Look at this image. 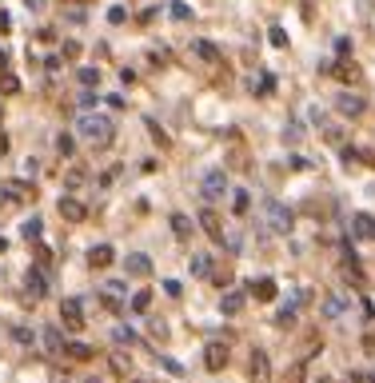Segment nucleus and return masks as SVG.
<instances>
[{
  "label": "nucleus",
  "instance_id": "f257e3e1",
  "mask_svg": "<svg viewBox=\"0 0 375 383\" xmlns=\"http://www.w3.org/2000/svg\"><path fill=\"white\" fill-rule=\"evenodd\" d=\"M80 136H84L92 148H108L116 140V120L104 116V112H84V116H80Z\"/></svg>",
  "mask_w": 375,
  "mask_h": 383
},
{
  "label": "nucleus",
  "instance_id": "f03ea898",
  "mask_svg": "<svg viewBox=\"0 0 375 383\" xmlns=\"http://www.w3.org/2000/svg\"><path fill=\"white\" fill-rule=\"evenodd\" d=\"M28 200H37V192H32L28 180H4L0 184V204L4 208H16V204H28Z\"/></svg>",
  "mask_w": 375,
  "mask_h": 383
},
{
  "label": "nucleus",
  "instance_id": "7ed1b4c3",
  "mask_svg": "<svg viewBox=\"0 0 375 383\" xmlns=\"http://www.w3.org/2000/svg\"><path fill=\"white\" fill-rule=\"evenodd\" d=\"M263 220H268V228H272L275 235L291 232V208L279 204V200H268V204H263Z\"/></svg>",
  "mask_w": 375,
  "mask_h": 383
},
{
  "label": "nucleus",
  "instance_id": "20e7f679",
  "mask_svg": "<svg viewBox=\"0 0 375 383\" xmlns=\"http://www.w3.org/2000/svg\"><path fill=\"white\" fill-rule=\"evenodd\" d=\"M60 323L68 327V332H84V304L68 296V299L60 304Z\"/></svg>",
  "mask_w": 375,
  "mask_h": 383
},
{
  "label": "nucleus",
  "instance_id": "39448f33",
  "mask_svg": "<svg viewBox=\"0 0 375 383\" xmlns=\"http://www.w3.org/2000/svg\"><path fill=\"white\" fill-rule=\"evenodd\" d=\"M200 192H204V200H224V192H228V176L220 172V168H212V172H204V180H200Z\"/></svg>",
  "mask_w": 375,
  "mask_h": 383
},
{
  "label": "nucleus",
  "instance_id": "423d86ee",
  "mask_svg": "<svg viewBox=\"0 0 375 383\" xmlns=\"http://www.w3.org/2000/svg\"><path fill=\"white\" fill-rule=\"evenodd\" d=\"M336 112H339V116H348V120H355V116L367 112V100L355 96V92H339V96H336Z\"/></svg>",
  "mask_w": 375,
  "mask_h": 383
},
{
  "label": "nucleus",
  "instance_id": "0eeeda50",
  "mask_svg": "<svg viewBox=\"0 0 375 383\" xmlns=\"http://www.w3.org/2000/svg\"><path fill=\"white\" fill-rule=\"evenodd\" d=\"M60 220H68V223H84L88 220V204L84 200H76V196H60Z\"/></svg>",
  "mask_w": 375,
  "mask_h": 383
},
{
  "label": "nucleus",
  "instance_id": "6e6552de",
  "mask_svg": "<svg viewBox=\"0 0 375 383\" xmlns=\"http://www.w3.org/2000/svg\"><path fill=\"white\" fill-rule=\"evenodd\" d=\"M248 379L251 383H272V359H268V351H251Z\"/></svg>",
  "mask_w": 375,
  "mask_h": 383
},
{
  "label": "nucleus",
  "instance_id": "1a4fd4ad",
  "mask_svg": "<svg viewBox=\"0 0 375 383\" xmlns=\"http://www.w3.org/2000/svg\"><path fill=\"white\" fill-rule=\"evenodd\" d=\"M196 223L204 228V235H212L216 244H224V220L216 216V208H200V216H196Z\"/></svg>",
  "mask_w": 375,
  "mask_h": 383
},
{
  "label": "nucleus",
  "instance_id": "9d476101",
  "mask_svg": "<svg viewBox=\"0 0 375 383\" xmlns=\"http://www.w3.org/2000/svg\"><path fill=\"white\" fill-rule=\"evenodd\" d=\"M204 368H208V371H224L228 368V344L212 339V344L204 347Z\"/></svg>",
  "mask_w": 375,
  "mask_h": 383
},
{
  "label": "nucleus",
  "instance_id": "9b49d317",
  "mask_svg": "<svg viewBox=\"0 0 375 383\" xmlns=\"http://www.w3.org/2000/svg\"><path fill=\"white\" fill-rule=\"evenodd\" d=\"M25 292L32 299H44L48 296V275L40 272V268H28V275H25Z\"/></svg>",
  "mask_w": 375,
  "mask_h": 383
},
{
  "label": "nucleus",
  "instance_id": "f8f14e48",
  "mask_svg": "<svg viewBox=\"0 0 375 383\" xmlns=\"http://www.w3.org/2000/svg\"><path fill=\"white\" fill-rule=\"evenodd\" d=\"M351 235H360V240H375V216L355 212V216H351Z\"/></svg>",
  "mask_w": 375,
  "mask_h": 383
},
{
  "label": "nucleus",
  "instance_id": "ddd939ff",
  "mask_svg": "<svg viewBox=\"0 0 375 383\" xmlns=\"http://www.w3.org/2000/svg\"><path fill=\"white\" fill-rule=\"evenodd\" d=\"M244 304H248V296H244L239 287H232V292H224V296H220V311H224V316H239V311H244Z\"/></svg>",
  "mask_w": 375,
  "mask_h": 383
},
{
  "label": "nucleus",
  "instance_id": "4468645a",
  "mask_svg": "<svg viewBox=\"0 0 375 383\" xmlns=\"http://www.w3.org/2000/svg\"><path fill=\"white\" fill-rule=\"evenodd\" d=\"M40 344H44V351H48V356H60L64 347V335H60V327H44V332H40Z\"/></svg>",
  "mask_w": 375,
  "mask_h": 383
},
{
  "label": "nucleus",
  "instance_id": "2eb2a0df",
  "mask_svg": "<svg viewBox=\"0 0 375 383\" xmlns=\"http://www.w3.org/2000/svg\"><path fill=\"white\" fill-rule=\"evenodd\" d=\"M128 275H136V280H144V275H152V260L148 256H144V252H132V256H128Z\"/></svg>",
  "mask_w": 375,
  "mask_h": 383
},
{
  "label": "nucleus",
  "instance_id": "dca6fc26",
  "mask_svg": "<svg viewBox=\"0 0 375 383\" xmlns=\"http://www.w3.org/2000/svg\"><path fill=\"white\" fill-rule=\"evenodd\" d=\"M112 260H116L112 244H96L92 252H88V264H92V268H112Z\"/></svg>",
  "mask_w": 375,
  "mask_h": 383
},
{
  "label": "nucleus",
  "instance_id": "f3484780",
  "mask_svg": "<svg viewBox=\"0 0 375 383\" xmlns=\"http://www.w3.org/2000/svg\"><path fill=\"white\" fill-rule=\"evenodd\" d=\"M251 296L260 299V304H272V299H275V280H272V275H263V280H251Z\"/></svg>",
  "mask_w": 375,
  "mask_h": 383
},
{
  "label": "nucleus",
  "instance_id": "a211bd4d",
  "mask_svg": "<svg viewBox=\"0 0 375 383\" xmlns=\"http://www.w3.org/2000/svg\"><path fill=\"white\" fill-rule=\"evenodd\" d=\"M320 311H324V320H339V316L348 311V299L343 296H327L324 304H320Z\"/></svg>",
  "mask_w": 375,
  "mask_h": 383
},
{
  "label": "nucleus",
  "instance_id": "6ab92c4d",
  "mask_svg": "<svg viewBox=\"0 0 375 383\" xmlns=\"http://www.w3.org/2000/svg\"><path fill=\"white\" fill-rule=\"evenodd\" d=\"M192 52H196L200 60H208V64H220V48H216L212 40H192Z\"/></svg>",
  "mask_w": 375,
  "mask_h": 383
},
{
  "label": "nucleus",
  "instance_id": "aec40b11",
  "mask_svg": "<svg viewBox=\"0 0 375 383\" xmlns=\"http://www.w3.org/2000/svg\"><path fill=\"white\" fill-rule=\"evenodd\" d=\"M232 212H236V216H248L251 212V192L248 188H236V192H232Z\"/></svg>",
  "mask_w": 375,
  "mask_h": 383
},
{
  "label": "nucleus",
  "instance_id": "412c9836",
  "mask_svg": "<svg viewBox=\"0 0 375 383\" xmlns=\"http://www.w3.org/2000/svg\"><path fill=\"white\" fill-rule=\"evenodd\" d=\"M188 268H192V275H196V280H204V275H212V256H204V252H196Z\"/></svg>",
  "mask_w": 375,
  "mask_h": 383
},
{
  "label": "nucleus",
  "instance_id": "4be33fe9",
  "mask_svg": "<svg viewBox=\"0 0 375 383\" xmlns=\"http://www.w3.org/2000/svg\"><path fill=\"white\" fill-rule=\"evenodd\" d=\"M251 92H256V96H272V92H275V76L272 72H260L256 80H251Z\"/></svg>",
  "mask_w": 375,
  "mask_h": 383
},
{
  "label": "nucleus",
  "instance_id": "5701e85b",
  "mask_svg": "<svg viewBox=\"0 0 375 383\" xmlns=\"http://www.w3.org/2000/svg\"><path fill=\"white\" fill-rule=\"evenodd\" d=\"M40 232H44L40 216H32V220H25V223H20V235H25L28 244H40Z\"/></svg>",
  "mask_w": 375,
  "mask_h": 383
},
{
  "label": "nucleus",
  "instance_id": "b1692460",
  "mask_svg": "<svg viewBox=\"0 0 375 383\" xmlns=\"http://www.w3.org/2000/svg\"><path fill=\"white\" fill-rule=\"evenodd\" d=\"M64 356H68V359H76V363H84V359H92L96 351H92L88 344H68V347H64Z\"/></svg>",
  "mask_w": 375,
  "mask_h": 383
},
{
  "label": "nucleus",
  "instance_id": "393cba45",
  "mask_svg": "<svg viewBox=\"0 0 375 383\" xmlns=\"http://www.w3.org/2000/svg\"><path fill=\"white\" fill-rule=\"evenodd\" d=\"M172 232H176V240H188V235H192V220H188L184 212L172 216Z\"/></svg>",
  "mask_w": 375,
  "mask_h": 383
},
{
  "label": "nucleus",
  "instance_id": "a878e982",
  "mask_svg": "<svg viewBox=\"0 0 375 383\" xmlns=\"http://www.w3.org/2000/svg\"><path fill=\"white\" fill-rule=\"evenodd\" d=\"M108 363H112V371L120 375V379H128V371H132V359H128L124 351H112V359H108Z\"/></svg>",
  "mask_w": 375,
  "mask_h": 383
},
{
  "label": "nucleus",
  "instance_id": "bb28decb",
  "mask_svg": "<svg viewBox=\"0 0 375 383\" xmlns=\"http://www.w3.org/2000/svg\"><path fill=\"white\" fill-rule=\"evenodd\" d=\"M20 92V80L13 72H0V96H16Z\"/></svg>",
  "mask_w": 375,
  "mask_h": 383
},
{
  "label": "nucleus",
  "instance_id": "cd10ccee",
  "mask_svg": "<svg viewBox=\"0 0 375 383\" xmlns=\"http://www.w3.org/2000/svg\"><path fill=\"white\" fill-rule=\"evenodd\" d=\"M168 13H172V20H180V25H184V20H192V4H184V0H172V4H168Z\"/></svg>",
  "mask_w": 375,
  "mask_h": 383
},
{
  "label": "nucleus",
  "instance_id": "c85d7f7f",
  "mask_svg": "<svg viewBox=\"0 0 375 383\" xmlns=\"http://www.w3.org/2000/svg\"><path fill=\"white\" fill-rule=\"evenodd\" d=\"M148 308H152V292H148V287H140L136 296H132V311H140V316H144Z\"/></svg>",
  "mask_w": 375,
  "mask_h": 383
},
{
  "label": "nucleus",
  "instance_id": "c756f323",
  "mask_svg": "<svg viewBox=\"0 0 375 383\" xmlns=\"http://www.w3.org/2000/svg\"><path fill=\"white\" fill-rule=\"evenodd\" d=\"M336 76H339V80H343V84H351V80L360 76V68H355V64H348V60H343V64H336Z\"/></svg>",
  "mask_w": 375,
  "mask_h": 383
},
{
  "label": "nucleus",
  "instance_id": "7c9ffc66",
  "mask_svg": "<svg viewBox=\"0 0 375 383\" xmlns=\"http://www.w3.org/2000/svg\"><path fill=\"white\" fill-rule=\"evenodd\" d=\"M56 152H60V156H72V152H76V140L68 136V132H60V136H56Z\"/></svg>",
  "mask_w": 375,
  "mask_h": 383
},
{
  "label": "nucleus",
  "instance_id": "2f4dec72",
  "mask_svg": "<svg viewBox=\"0 0 375 383\" xmlns=\"http://www.w3.org/2000/svg\"><path fill=\"white\" fill-rule=\"evenodd\" d=\"M268 40H272L275 48H288V32H284L279 25H272V28H268Z\"/></svg>",
  "mask_w": 375,
  "mask_h": 383
},
{
  "label": "nucleus",
  "instance_id": "473e14b6",
  "mask_svg": "<svg viewBox=\"0 0 375 383\" xmlns=\"http://www.w3.org/2000/svg\"><path fill=\"white\" fill-rule=\"evenodd\" d=\"M80 84L84 88H100V72H96V68H80Z\"/></svg>",
  "mask_w": 375,
  "mask_h": 383
},
{
  "label": "nucleus",
  "instance_id": "72a5a7b5",
  "mask_svg": "<svg viewBox=\"0 0 375 383\" xmlns=\"http://www.w3.org/2000/svg\"><path fill=\"white\" fill-rule=\"evenodd\" d=\"M296 308H300V304H291V308H279L275 323H279V327H291V323H296Z\"/></svg>",
  "mask_w": 375,
  "mask_h": 383
},
{
  "label": "nucleus",
  "instance_id": "f704fd0d",
  "mask_svg": "<svg viewBox=\"0 0 375 383\" xmlns=\"http://www.w3.org/2000/svg\"><path fill=\"white\" fill-rule=\"evenodd\" d=\"M112 339H116V344H128V347H132V344L140 339V335L132 332V327H116V332H112Z\"/></svg>",
  "mask_w": 375,
  "mask_h": 383
},
{
  "label": "nucleus",
  "instance_id": "c9c22d12",
  "mask_svg": "<svg viewBox=\"0 0 375 383\" xmlns=\"http://www.w3.org/2000/svg\"><path fill=\"white\" fill-rule=\"evenodd\" d=\"M148 132H152V140H156V144H160V148H168V144H172V140L164 136V128L156 120H148Z\"/></svg>",
  "mask_w": 375,
  "mask_h": 383
},
{
  "label": "nucleus",
  "instance_id": "e433bc0d",
  "mask_svg": "<svg viewBox=\"0 0 375 383\" xmlns=\"http://www.w3.org/2000/svg\"><path fill=\"white\" fill-rule=\"evenodd\" d=\"M367 160V156H363L360 148H343V164H348V168H355V164H363Z\"/></svg>",
  "mask_w": 375,
  "mask_h": 383
},
{
  "label": "nucleus",
  "instance_id": "4c0bfd02",
  "mask_svg": "<svg viewBox=\"0 0 375 383\" xmlns=\"http://www.w3.org/2000/svg\"><path fill=\"white\" fill-rule=\"evenodd\" d=\"M124 20H128V13L120 4H112V8H108V25H124Z\"/></svg>",
  "mask_w": 375,
  "mask_h": 383
},
{
  "label": "nucleus",
  "instance_id": "58836bf2",
  "mask_svg": "<svg viewBox=\"0 0 375 383\" xmlns=\"http://www.w3.org/2000/svg\"><path fill=\"white\" fill-rule=\"evenodd\" d=\"M13 335H16V344H25V347H28V344H37V332H28V327H16Z\"/></svg>",
  "mask_w": 375,
  "mask_h": 383
},
{
  "label": "nucleus",
  "instance_id": "ea45409f",
  "mask_svg": "<svg viewBox=\"0 0 375 383\" xmlns=\"http://www.w3.org/2000/svg\"><path fill=\"white\" fill-rule=\"evenodd\" d=\"M284 140H288V144H300V124H288V128H284Z\"/></svg>",
  "mask_w": 375,
  "mask_h": 383
},
{
  "label": "nucleus",
  "instance_id": "a19ab883",
  "mask_svg": "<svg viewBox=\"0 0 375 383\" xmlns=\"http://www.w3.org/2000/svg\"><path fill=\"white\" fill-rule=\"evenodd\" d=\"M80 52H84V48H80V44H76V40H68V44H64V60H76V56H80Z\"/></svg>",
  "mask_w": 375,
  "mask_h": 383
},
{
  "label": "nucleus",
  "instance_id": "79ce46f5",
  "mask_svg": "<svg viewBox=\"0 0 375 383\" xmlns=\"http://www.w3.org/2000/svg\"><path fill=\"white\" fill-rule=\"evenodd\" d=\"M37 260H40V268H48V264H52V252L44 244H37Z\"/></svg>",
  "mask_w": 375,
  "mask_h": 383
},
{
  "label": "nucleus",
  "instance_id": "37998d69",
  "mask_svg": "<svg viewBox=\"0 0 375 383\" xmlns=\"http://www.w3.org/2000/svg\"><path fill=\"white\" fill-rule=\"evenodd\" d=\"M80 108H84V112H92V108H96V96H92V88H88L84 96H80Z\"/></svg>",
  "mask_w": 375,
  "mask_h": 383
},
{
  "label": "nucleus",
  "instance_id": "c03bdc74",
  "mask_svg": "<svg viewBox=\"0 0 375 383\" xmlns=\"http://www.w3.org/2000/svg\"><path fill=\"white\" fill-rule=\"evenodd\" d=\"M348 383H375V375H367V371H351Z\"/></svg>",
  "mask_w": 375,
  "mask_h": 383
},
{
  "label": "nucleus",
  "instance_id": "a18cd8bd",
  "mask_svg": "<svg viewBox=\"0 0 375 383\" xmlns=\"http://www.w3.org/2000/svg\"><path fill=\"white\" fill-rule=\"evenodd\" d=\"M308 168H312V164L303 160V156H291V172H308Z\"/></svg>",
  "mask_w": 375,
  "mask_h": 383
},
{
  "label": "nucleus",
  "instance_id": "49530a36",
  "mask_svg": "<svg viewBox=\"0 0 375 383\" xmlns=\"http://www.w3.org/2000/svg\"><path fill=\"white\" fill-rule=\"evenodd\" d=\"M160 363H164V371H172V375H184V368H180L176 359H160Z\"/></svg>",
  "mask_w": 375,
  "mask_h": 383
},
{
  "label": "nucleus",
  "instance_id": "de8ad7c7",
  "mask_svg": "<svg viewBox=\"0 0 375 383\" xmlns=\"http://www.w3.org/2000/svg\"><path fill=\"white\" fill-rule=\"evenodd\" d=\"M336 52H339V56H348V52H351V40L339 37V40H336Z\"/></svg>",
  "mask_w": 375,
  "mask_h": 383
},
{
  "label": "nucleus",
  "instance_id": "09e8293b",
  "mask_svg": "<svg viewBox=\"0 0 375 383\" xmlns=\"http://www.w3.org/2000/svg\"><path fill=\"white\" fill-rule=\"evenodd\" d=\"M84 180H88L84 172H68V188H80V184H84Z\"/></svg>",
  "mask_w": 375,
  "mask_h": 383
},
{
  "label": "nucleus",
  "instance_id": "8fccbe9b",
  "mask_svg": "<svg viewBox=\"0 0 375 383\" xmlns=\"http://www.w3.org/2000/svg\"><path fill=\"white\" fill-rule=\"evenodd\" d=\"M44 4H48V0H25V8H28V13H40Z\"/></svg>",
  "mask_w": 375,
  "mask_h": 383
},
{
  "label": "nucleus",
  "instance_id": "3c124183",
  "mask_svg": "<svg viewBox=\"0 0 375 383\" xmlns=\"http://www.w3.org/2000/svg\"><path fill=\"white\" fill-rule=\"evenodd\" d=\"M8 148H13V140H8L4 132H0V156H8Z\"/></svg>",
  "mask_w": 375,
  "mask_h": 383
},
{
  "label": "nucleus",
  "instance_id": "603ef678",
  "mask_svg": "<svg viewBox=\"0 0 375 383\" xmlns=\"http://www.w3.org/2000/svg\"><path fill=\"white\" fill-rule=\"evenodd\" d=\"M8 28H13V16H8V13H0V32H8Z\"/></svg>",
  "mask_w": 375,
  "mask_h": 383
},
{
  "label": "nucleus",
  "instance_id": "864d4df0",
  "mask_svg": "<svg viewBox=\"0 0 375 383\" xmlns=\"http://www.w3.org/2000/svg\"><path fill=\"white\" fill-rule=\"evenodd\" d=\"M4 68H8V52L0 48V72H4Z\"/></svg>",
  "mask_w": 375,
  "mask_h": 383
},
{
  "label": "nucleus",
  "instance_id": "5fc2aeb1",
  "mask_svg": "<svg viewBox=\"0 0 375 383\" xmlns=\"http://www.w3.org/2000/svg\"><path fill=\"white\" fill-rule=\"evenodd\" d=\"M0 252H8V240H4V235H0Z\"/></svg>",
  "mask_w": 375,
  "mask_h": 383
},
{
  "label": "nucleus",
  "instance_id": "6e6d98bb",
  "mask_svg": "<svg viewBox=\"0 0 375 383\" xmlns=\"http://www.w3.org/2000/svg\"><path fill=\"white\" fill-rule=\"evenodd\" d=\"M132 383H148V379H132Z\"/></svg>",
  "mask_w": 375,
  "mask_h": 383
},
{
  "label": "nucleus",
  "instance_id": "4d7b16f0",
  "mask_svg": "<svg viewBox=\"0 0 375 383\" xmlns=\"http://www.w3.org/2000/svg\"><path fill=\"white\" fill-rule=\"evenodd\" d=\"M320 383H336V379H320Z\"/></svg>",
  "mask_w": 375,
  "mask_h": 383
},
{
  "label": "nucleus",
  "instance_id": "13d9d810",
  "mask_svg": "<svg viewBox=\"0 0 375 383\" xmlns=\"http://www.w3.org/2000/svg\"><path fill=\"white\" fill-rule=\"evenodd\" d=\"M0 116H4V104H0Z\"/></svg>",
  "mask_w": 375,
  "mask_h": 383
},
{
  "label": "nucleus",
  "instance_id": "bf43d9fd",
  "mask_svg": "<svg viewBox=\"0 0 375 383\" xmlns=\"http://www.w3.org/2000/svg\"><path fill=\"white\" fill-rule=\"evenodd\" d=\"M371 375H375V371H371Z\"/></svg>",
  "mask_w": 375,
  "mask_h": 383
}]
</instances>
